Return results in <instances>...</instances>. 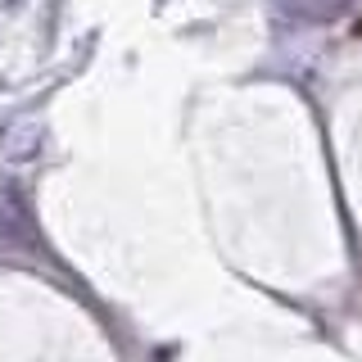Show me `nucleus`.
I'll return each instance as SVG.
<instances>
[{
	"label": "nucleus",
	"instance_id": "obj_1",
	"mask_svg": "<svg viewBox=\"0 0 362 362\" xmlns=\"http://www.w3.org/2000/svg\"><path fill=\"white\" fill-rule=\"evenodd\" d=\"M354 32H358V37H362V18H358V28H354Z\"/></svg>",
	"mask_w": 362,
	"mask_h": 362
}]
</instances>
